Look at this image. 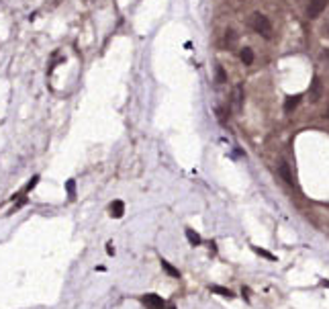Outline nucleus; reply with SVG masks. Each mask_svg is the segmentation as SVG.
I'll list each match as a JSON object with an SVG mask.
<instances>
[{"instance_id":"obj_6","label":"nucleus","mask_w":329,"mask_h":309,"mask_svg":"<svg viewBox=\"0 0 329 309\" xmlns=\"http://www.w3.org/2000/svg\"><path fill=\"white\" fill-rule=\"evenodd\" d=\"M125 213V205H123V201H115L113 205H111V215L113 217H121Z\"/></svg>"},{"instance_id":"obj_5","label":"nucleus","mask_w":329,"mask_h":309,"mask_svg":"<svg viewBox=\"0 0 329 309\" xmlns=\"http://www.w3.org/2000/svg\"><path fill=\"white\" fill-rule=\"evenodd\" d=\"M239 58H241V62H244L246 66H252L254 64V52L250 50V48H244L239 52Z\"/></svg>"},{"instance_id":"obj_4","label":"nucleus","mask_w":329,"mask_h":309,"mask_svg":"<svg viewBox=\"0 0 329 309\" xmlns=\"http://www.w3.org/2000/svg\"><path fill=\"white\" fill-rule=\"evenodd\" d=\"M278 172H280V176L284 178V182H287V184H293V174H291V168H289L287 162H282V164L278 166Z\"/></svg>"},{"instance_id":"obj_3","label":"nucleus","mask_w":329,"mask_h":309,"mask_svg":"<svg viewBox=\"0 0 329 309\" xmlns=\"http://www.w3.org/2000/svg\"><path fill=\"white\" fill-rule=\"evenodd\" d=\"M143 303H145L147 309H164V299L160 295H156V293L145 295L143 297Z\"/></svg>"},{"instance_id":"obj_9","label":"nucleus","mask_w":329,"mask_h":309,"mask_svg":"<svg viewBox=\"0 0 329 309\" xmlns=\"http://www.w3.org/2000/svg\"><path fill=\"white\" fill-rule=\"evenodd\" d=\"M162 266L166 268V272H168V274H172V276H176V278L180 276V272H178L176 268H174V266H170V262H166V260H162Z\"/></svg>"},{"instance_id":"obj_10","label":"nucleus","mask_w":329,"mask_h":309,"mask_svg":"<svg viewBox=\"0 0 329 309\" xmlns=\"http://www.w3.org/2000/svg\"><path fill=\"white\" fill-rule=\"evenodd\" d=\"M213 291H215V293H221V295H225V297H233V293H231L229 289H221V286H213Z\"/></svg>"},{"instance_id":"obj_1","label":"nucleus","mask_w":329,"mask_h":309,"mask_svg":"<svg viewBox=\"0 0 329 309\" xmlns=\"http://www.w3.org/2000/svg\"><path fill=\"white\" fill-rule=\"evenodd\" d=\"M252 29L256 33H260L264 39H272V23H270V18L266 14L254 12L252 14Z\"/></svg>"},{"instance_id":"obj_14","label":"nucleus","mask_w":329,"mask_h":309,"mask_svg":"<svg viewBox=\"0 0 329 309\" xmlns=\"http://www.w3.org/2000/svg\"><path fill=\"white\" fill-rule=\"evenodd\" d=\"M106 252H108V254H111V256L115 254V248H113V244H111V242H108V244H106Z\"/></svg>"},{"instance_id":"obj_12","label":"nucleus","mask_w":329,"mask_h":309,"mask_svg":"<svg viewBox=\"0 0 329 309\" xmlns=\"http://www.w3.org/2000/svg\"><path fill=\"white\" fill-rule=\"evenodd\" d=\"M319 86H321V84H319V80L315 78V84H313V94H315V100L319 98Z\"/></svg>"},{"instance_id":"obj_2","label":"nucleus","mask_w":329,"mask_h":309,"mask_svg":"<svg viewBox=\"0 0 329 309\" xmlns=\"http://www.w3.org/2000/svg\"><path fill=\"white\" fill-rule=\"evenodd\" d=\"M327 2H329V0H309V6H307V16H309V18H317L325 10Z\"/></svg>"},{"instance_id":"obj_8","label":"nucleus","mask_w":329,"mask_h":309,"mask_svg":"<svg viewBox=\"0 0 329 309\" xmlns=\"http://www.w3.org/2000/svg\"><path fill=\"white\" fill-rule=\"evenodd\" d=\"M299 100H301V96H291V98L287 100V104H284V111H287V113H291L293 108L299 104Z\"/></svg>"},{"instance_id":"obj_11","label":"nucleus","mask_w":329,"mask_h":309,"mask_svg":"<svg viewBox=\"0 0 329 309\" xmlns=\"http://www.w3.org/2000/svg\"><path fill=\"white\" fill-rule=\"evenodd\" d=\"M227 78H225V72H223V68H217V82H225Z\"/></svg>"},{"instance_id":"obj_7","label":"nucleus","mask_w":329,"mask_h":309,"mask_svg":"<svg viewBox=\"0 0 329 309\" xmlns=\"http://www.w3.org/2000/svg\"><path fill=\"white\" fill-rule=\"evenodd\" d=\"M186 238H188V242L192 246H199L201 244V236L196 234V232H192V230H186Z\"/></svg>"},{"instance_id":"obj_15","label":"nucleus","mask_w":329,"mask_h":309,"mask_svg":"<svg viewBox=\"0 0 329 309\" xmlns=\"http://www.w3.org/2000/svg\"><path fill=\"white\" fill-rule=\"evenodd\" d=\"M256 252H258V254H262V256H266V258H274L272 254H268V252H264V250H258V248H256Z\"/></svg>"},{"instance_id":"obj_16","label":"nucleus","mask_w":329,"mask_h":309,"mask_svg":"<svg viewBox=\"0 0 329 309\" xmlns=\"http://www.w3.org/2000/svg\"><path fill=\"white\" fill-rule=\"evenodd\" d=\"M325 31H327V35H329V18H327V23H325Z\"/></svg>"},{"instance_id":"obj_13","label":"nucleus","mask_w":329,"mask_h":309,"mask_svg":"<svg viewBox=\"0 0 329 309\" xmlns=\"http://www.w3.org/2000/svg\"><path fill=\"white\" fill-rule=\"evenodd\" d=\"M68 192H70V196H74V180L68 182Z\"/></svg>"}]
</instances>
